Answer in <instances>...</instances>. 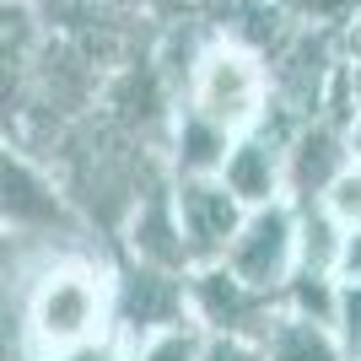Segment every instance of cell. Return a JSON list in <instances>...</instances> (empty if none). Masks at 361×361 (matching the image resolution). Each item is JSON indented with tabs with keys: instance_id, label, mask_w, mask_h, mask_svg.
<instances>
[{
	"instance_id": "cell-1",
	"label": "cell",
	"mask_w": 361,
	"mask_h": 361,
	"mask_svg": "<svg viewBox=\"0 0 361 361\" xmlns=\"http://www.w3.org/2000/svg\"><path fill=\"white\" fill-rule=\"evenodd\" d=\"M27 324H32V340L44 350H54V356L92 345L97 329H103V286H97V275L92 270L44 275V286L27 302Z\"/></svg>"
},
{
	"instance_id": "cell-2",
	"label": "cell",
	"mask_w": 361,
	"mask_h": 361,
	"mask_svg": "<svg viewBox=\"0 0 361 361\" xmlns=\"http://www.w3.org/2000/svg\"><path fill=\"white\" fill-rule=\"evenodd\" d=\"M264 103V75L243 49H211L195 71V124L216 130V135H238L259 119Z\"/></svg>"
},
{
	"instance_id": "cell-3",
	"label": "cell",
	"mask_w": 361,
	"mask_h": 361,
	"mask_svg": "<svg viewBox=\"0 0 361 361\" xmlns=\"http://www.w3.org/2000/svg\"><path fill=\"white\" fill-rule=\"evenodd\" d=\"M232 281L238 286H275L281 275H286V259H291V226L281 211H264L254 216L248 226L232 232Z\"/></svg>"
},
{
	"instance_id": "cell-4",
	"label": "cell",
	"mask_w": 361,
	"mask_h": 361,
	"mask_svg": "<svg viewBox=\"0 0 361 361\" xmlns=\"http://www.w3.org/2000/svg\"><path fill=\"white\" fill-rule=\"evenodd\" d=\"M178 221L183 238H195V248H226L238 232V205L226 183H189L178 195Z\"/></svg>"
},
{
	"instance_id": "cell-5",
	"label": "cell",
	"mask_w": 361,
	"mask_h": 361,
	"mask_svg": "<svg viewBox=\"0 0 361 361\" xmlns=\"http://www.w3.org/2000/svg\"><path fill=\"white\" fill-rule=\"evenodd\" d=\"M60 200L49 195V183H38L22 162H11L0 151V221L32 226V221H60Z\"/></svg>"
},
{
	"instance_id": "cell-6",
	"label": "cell",
	"mask_w": 361,
	"mask_h": 361,
	"mask_svg": "<svg viewBox=\"0 0 361 361\" xmlns=\"http://www.w3.org/2000/svg\"><path fill=\"white\" fill-rule=\"evenodd\" d=\"M270 361H334V350L313 324H286V329L275 334V356Z\"/></svg>"
},
{
	"instance_id": "cell-7",
	"label": "cell",
	"mask_w": 361,
	"mask_h": 361,
	"mask_svg": "<svg viewBox=\"0 0 361 361\" xmlns=\"http://www.w3.org/2000/svg\"><path fill=\"white\" fill-rule=\"evenodd\" d=\"M334 205L361 221V178H340V183H334Z\"/></svg>"
},
{
	"instance_id": "cell-8",
	"label": "cell",
	"mask_w": 361,
	"mask_h": 361,
	"mask_svg": "<svg viewBox=\"0 0 361 361\" xmlns=\"http://www.w3.org/2000/svg\"><path fill=\"white\" fill-rule=\"evenodd\" d=\"M200 361H259V356H254L248 345H238V340H216V345L205 350Z\"/></svg>"
},
{
	"instance_id": "cell-9",
	"label": "cell",
	"mask_w": 361,
	"mask_h": 361,
	"mask_svg": "<svg viewBox=\"0 0 361 361\" xmlns=\"http://www.w3.org/2000/svg\"><path fill=\"white\" fill-rule=\"evenodd\" d=\"M356 60H361V22H356Z\"/></svg>"
}]
</instances>
